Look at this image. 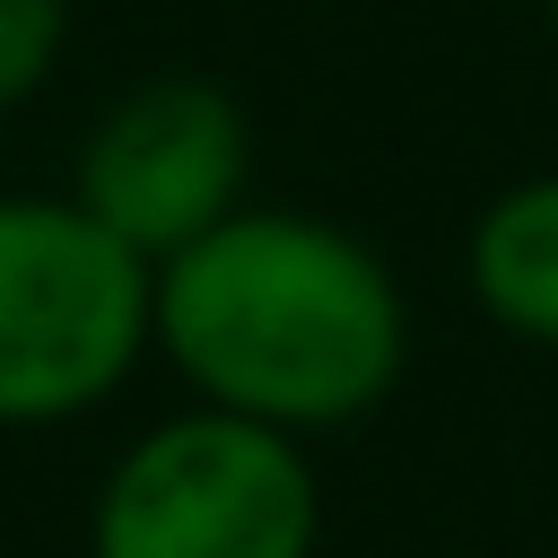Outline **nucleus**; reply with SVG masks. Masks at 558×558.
<instances>
[{
	"mask_svg": "<svg viewBox=\"0 0 558 558\" xmlns=\"http://www.w3.org/2000/svg\"><path fill=\"white\" fill-rule=\"evenodd\" d=\"M244 192H253V122L201 70L131 78L87 122L78 166H70V201L148 262L227 227L244 209Z\"/></svg>",
	"mask_w": 558,
	"mask_h": 558,
	"instance_id": "nucleus-4",
	"label": "nucleus"
},
{
	"mask_svg": "<svg viewBox=\"0 0 558 558\" xmlns=\"http://www.w3.org/2000/svg\"><path fill=\"white\" fill-rule=\"evenodd\" d=\"M157 349V262L70 192H0V427H70Z\"/></svg>",
	"mask_w": 558,
	"mask_h": 558,
	"instance_id": "nucleus-2",
	"label": "nucleus"
},
{
	"mask_svg": "<svg viewBox=\"0 0 558 558\" xmlns=\"http://www.w3.org/2000/svg\"><path fill=\"white\" fill-rule=\"evenodd\" d=\"M314 549H323V488L305 436H279L209 401L140 427L87 506V558H314Z\"/></svg>",
	"mask_w": 558,
	"mask_h": 558,
	"instance_id": "nucleus-3",
	"label": "nucleus"
},
{
	"mask_svg": "<svg viewBox=\"0 0 558 558\" xmlns=\"http://www.w3.org/2000/svg\"><path fill=\"white\" fill-rule=\"evenodd\" d=\"M541 17H549V35H558V0H541Z\"/></svg>",
	"mask_w": 558,
	"mask_h": 558,
	"instance_id": "nucleus-7",
	"label": "nucleus"
},
{
	"mask_svg": "<svg viewBox=\"0 0 558 558\" xmlns=\"http://www.w3.org/2000/svg\"><path fill=\"white\" fill-rule=\"evenodd\" d=\"M70 52V0H0V113L26 105Z\"/></svg>",
	"mask_w": 558,
	"mask_h": 558,
	"instance_id": "nucleus-6",
	"label": "nucleus"
},
{
	"mask_svg": "<svg viewBox=\"0 0 558 558\" xmlns=\"http://www.w3.org/2000/svg\"><path fill=\"white\" fill-rule=\"evenodd\" d=\"M157 357L192 401L314 445L392 401L410 366V296L366 235L244 201L157 262Z\"/></svg>",
	"mask_w": 558,
	"mask_h": 558,
	"instance_id": "nucleus-1",
	"label": "nucleus"
},
{
	"mask_svg": "<svg viewBox=\"0 0 558 558\" xmlns=\"http://www.w3.org/2000/svg\"><path fill=\"white\" fill-rule=\"evenodd\" d=\"M462 279L506 340L558 349V174H523L480 201L462 235Z\"/></svg>",
	"mask_w": 558,
	"mask_h": 558,
	"instance_id": "nucleus-5",
	"label": "nucleus"
}]
</instances>
